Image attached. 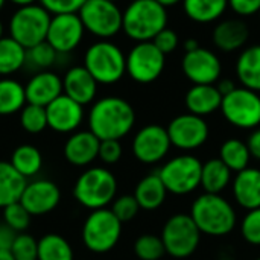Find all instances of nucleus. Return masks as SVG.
Returning <instances> with one entry per match:
<instances>
[{
    "instance_id": "f257e3e1",
    "label": "nucleus",
    "mask_w": 260,
    "mask_h": 260,
    "mask_svg": "<svg viewBox=\"0 0 260 260\" xmlns=\"http://www.w3.org/2000/svg\"><path fill=\"white\" fill-rule=\"evenodd\" d=\"M134 123L133 105L119 96L96 101L88 113V129L99 140H120L131 133Z\"/></svg>"
},
{
    "instance_id": "f03ea898",
    "label": "nucleus",
    "mask_w": 260,
    "mask_h": 260,
    "mask_svg": "<svg viewBox=\"0 0 260 260\" xmlns=\"http://www.w3.org/2000/svg\"><path fill=\"white\" fill-rule=\"evenodd\" d=\"M190 218L200 229L201 235L207 236H227L236 227V210L221 195L203 193L200 195L190 209Z\"/></svg>"
},
{
    "instance_id": "7ed1b4c3",
    "label": "nucleus",
    "mask_w": 260,
    "mask_h": 260,
    "mask_svg": "<svg viewBox=\"0 0 260 260\" xmlns=\"http://www.w3.org/2000/svg\"><path fill=\"white\" fill-rule=\"evenodd\" d=\"M168 11L157 0H131L123 11L122 30L136 43L152 41L168 27Z\"/></svg>"
},
{
    "instance_id": "20e7f679",
    "label": "nucleus",
    "mask_w": 260,
    "mask_h": 260,
    "mask_svg": "<svg viewBox=\"0 0 260 260\" xmlns=\"http://www.w3.org/2000/svg\"><path fill=\"white\" fill-rule=\"evenodd\" d=\"M84 67L98 84L111 85L126 73V55L110 40H99L88 46L84 53Z\"/></svg>"
},
{
    "instance_id": "39448f33",
    "label": "nucleus",
    "mask_w": 260,
    "mask_h": 260,
    "mask_svg": "<svg viewBox=\"0 0 260 260\" xmlns=\"http://www.w3.org/2000/svg\"><path fill=\"white\" fill-rule=\"evenodd\" d=\"M117 193V180L107 168H88L84 171L73 187L75 200L90 210L107 209Z\"/></svg>"
},
{
    "instance_id": "423d86ee",
    "label": "nucleus",
    "mask_w": 260,
    "mask_h": 260,
    "mask_svg": "<svg viewBox=\"0 0 260 260\" xmlns=\"http://www.w3.org/2000/svg\"><path fill=\"white\" fill-rule=\"evenodd\" d=\"M52 14L38 3L18 6L9 18V37L26 50L46 41Z\"/></svg>"
},
{
    "instance_id": "0eeeda50",
    "label": "nucleus",
    "mask_w": 260,
    "mask_h": 260,
    "mask_svg": "<svg viewBox=\"0 0 260 260\" xmlns=\"http://www.w3.org/2000/svg\"><path fill=\"white\" fill-rule=\"evenodd\" d=\"M122 235V222L111 209L91 210L82 225V242L85 248L96 254L111 251Z\"/></svg>"
},
{
    "instance_id": "6e6552de",
    "label": "nucleus",
    "mask_w": 260,
    "mask_h": 260,
    "mask_svg": "<svg viewBox=\"0 0 260 260\" xmlns=\"http://www.w3.org/2000/svg\"><path fill=\"white\" fill-rule=\"evenodd\" d=\"M203 163L200 158L190 154H183L166 161L158 175L168 190L172 195H189L201 186Z\"/></svg>"
},
{
    "instance_id": "1a4fd4ad",
    "label": "nucleus",
    "mask_w": 260,
    "mask_h": 260,
    "mask_svg": "<svg viewBox=\"0 0 260 260\" xmlns=\"http://www.w3.org/2000/svg\"><path fill=\"white\" fill-rule=\"evenodd\" d=\"M78 14L85 30L99 40H110L122 30L123 11L116 2L87 0Z\"/></svg>"
},
{
    "instance_id": "9d476101",
    "label": "nucleus",
    "mask_w": 260,
    "mask_h": 260,
    "mask_svg": "<svg viewBox=\"0 0 260 260\" xmlns=\"http://www.w3.org/2000/svg\"><path fill=\"white\" fill-rule=\"evenodd\" d=\"M161 241L166 248V254L175 259H186L192 256L201 242V232L186 213H177L171 216L163 230Z\"/></svg>"
},
{
    "instance_id": "9b49d317",
    "label": "nucleus",
    "mask_w": 260,
    "mask_h": 260,
    "mask_svg": "<svg viewBox=\"0 0 260 260\" xmlns=\"http://www.w3.org/2000/svg\"><path fill=\"white\" fill-rule=\"evenodd\" d=\"M221 113L224 119L239 129L260 126V94L245 87H236L222 98Z\"/></svg>"
},
{
    "instance_id": "f8f14e48",
    "label": "nucleus",
    "mask_w": 260,
    "mask_h": 260,
    "mask_svg": "<svg viewBox=\"0 0 260 260\" xmlns=\"http://www.w3.org/2000/svg\"><path fill=\"white\" fill-rule=\"evenodd\" d=\"M166 55L152 41L136 43L126 55V73L139 84H151L165 72Z\"/></svg>"
},
{
    "instance_id": "ddd939ff",
    "label": "nucleus",
    "mask_w": 260,
    "mask_h": 260,
    "mask_svg": "<svg viewBox=\"0 0 260 260\" xmlns=\"http://www.w3.org/2000/svg\"><path fill=\"white\" fill-rule=\"evenodd\" d=\"M166 129L172 146L183 151H193L201 148L207 142L210 134L209 125L204 117L195 116L192 113L174 117Z\"/></svg>"
},
{
    "instance_id": "4468645a",
    "label": "nucleus",
    "mask_w": 260,
    "mask_h": 260,
    "mask_svg": "<svg viewBox=\"0 0 260 260\" xmlns=\"http://www.w3.org/2000/svg\"><path fill=\"white\" fill-rule=\"evenodd\" d=\"M172 143L168 129L161 125L152 123L140 128L133 139V154L143 165H154L161 161L171 149Z\"/></svg>"
},
{
    "instance_id": "2eb2a0df",
    "label": "nucleus",
    "mask_w": 260,
    "mask_h": 260,
    "mask_svg": "<svg viewBox=\"0 0 260 260\" xmlns=\"http://www.w3.org/2000/svg\"><path fill=\"white\" fill-rule=\"evenodd\" d=\"M85 27L78 12L55 14L50 18L46 41L59 53L73 52L84 38Z\"/></svg>"
},
{
    "instance_id": "dca6fc26",
    "label": "nucleus",
    "mask_w": 260,
    "mask_h": 260,
    "mask_svg": "<svg viewBox=\"0 0 260 260\" xmlns=\"http://www.w3.org/2000/svg\"><path fill=\"white\" fill-rule=\"evenodd\" d=\"M181 70L193 85L216 84L221 79L222 62L213 50L201 46L197 50L184 52Z\"/></svg>"
},
{
    "instance_id": "f3484780",
    "label": "nucleus",
    "mask_w": 260,
    "mask_h": 260,
    "mask_svg": "<svg viewBox=\"0 0 260 260\" xmlns=\"http://www.w3.org/2000/svg\"><path fill=\"white\" fill-rule=\"evenodd\" d=\"M61 201L59 187L50 180H35L26 183L20 203L30 216H43L56 209Z\"/></svg>"
},
{
    "instance_id": "a211bd4d",
    "label": "nucleus",
    "mask_w": 260,
    "mask_h": 260,
    "mask_svg": "<svg viewBox=\"0 0 260 260\" xmlns=\"http://www.w3.org/2000/svg\"><path fill=\"white\" fill-rule=\"evenodd\" d=\"M46 113L47 126L62 134L75 133L84 120V107L64 93L46 107Z\"/></svg>"
},
{
    "instance_id": "6ab92c4d",
    "label": "nucleus",
    "mask_w": 260,
    "mask_h": 260,
    "mask_svg": "<svg viewBox=\"0 0 260 260\" xmlns=\"http://www.w3.org/2000/svg\"><path fill=\"white\" fill-rule=\"evenodd\" d=\"M26 102L32 105L47 107L62 94V78L49 70L35 73L24 85Z\"/></svg>"
},
{
    "instance_id": "aec40b11",
    "label": "nucleus",
    "mask_w": 260,
    "mask_h": 260,
    "mask_svg": "<svg viewBox=\"0 0 260 260\" xmlns=\"http://www.w3.org/2000/svg\"><path fill=\"white\" fill-rule=\"evenodd\" d=\"M101 140L90 131H75L64 145L66 160L78 168L91 165L99 157Z\"/></svg>"
},
{
    "instance_id": "412c9836",
    "label": "nucleus",
    "mask_w": 260,
    "mask_h": 260,
    "mask_svg": "<svg viewBox=\"0 0 260 260\" xmlns=\"http://www.w3.org/2000/svg\"><path fill=\"white\" fill-rule=\"evenodd\" d=\"M250 38V27L242 18L221 20L212 34L213 44L225 53L245 49Z\"/></svg>"
},
{
    "instance_id": "4be33fe9",
    "label": "nucleus",
    "mask_w": 260,
    "mask_h": 260,
    "mask_svg": "<svg viewBox=\"0 0 260 260\" xmlns=\"http://www.w3.org/2000/svg\"><path fill=\"white\" fill-rule=\"evenodd\" d=\"M62 93L84 107L94 101L98 82L84 66H75L70 67L62 78Z\"/></svg>"
},
{
    "instance_id": "5701e85b",
    "label": "nucleus",
    "mask_w": 260,
    "mask_h": 260,
    "mask_svg": "<svg viewBox=\"0 0 260 260\" xmlns=\"http://www.w3.org/2000/svg\"><path fill=\"white\" fill-rule=\"evenodd\" d=\"M233 197L236 203L248 210L260 207V169L248 166L236 174L233 180Z\"/></svg>"
},
{
    "instance_id": "b1692460",
    "label": "nucleus",
    "mask_w": 260,
    "mask_h": 260,
    "mask_svg": "<svg viewBox=\"0 0 260 260\" xmlns=\"http://www.w3.org/2000/svg\"><path fill=\"white\" fill-rule=\"evenodd\" d=\"M184 104L189 113L200 117H206L221 110L222 94L219 93L215 84L192 85L186 93Z\"/></svg>"
},
{
    "instance_id": "393cba45",
    "label": "nucleus",
    "mask_w": 260,
    "mask_h": 260,
    "mask_svg": "<svg viewBox=\"0 0 260 260\" xmlns=\"http://www.w3.org/2000/svg\"><path fill=\"white\" fill-rule=\"evenodd\" d=\"M236 76L242 87L260 93V44L242 49L236 59Z\"/></svg>"
},
{
    "instance_id": "a878e982",
    "label": "nucleus",
    "mask_w": 260,
    "mask_h": 260,
    "mask_svg": "<svg viewBox=\"0 0 260 260\" xmlns=\"http://www.w3.org/2000/svg\"><path fill=\"white\" fill-rule=\"evenodd\" d=\"M134 197L140 206V209L143 210H157L158 207L163 206V203L166 201L168 197V190L158 175V172L155 174H149L145 178H142L134 190Z\"/></svg>"
},
{
    "instance_id": "bb28decb",
    "label": "nucleus",
    "mask_w": 260,
    "mask_h": 260,
    "mask_svg": "<svg viewBox=\"0 0 260 260\" xmlns=\"http://www.w3.org/2000/svg\"><path fill=\"white\" fill-rule=\"evenodd\" d=\"M230 183H232V171L219 157L210 158L206 163H203L201 187L204 189L206 193L221 195V192H224Z\"/></svg>"
},
{
    "instance_id": "cd10ccee",
    "label": "nucleus",
    "mask_w": 260,
    "mask_h": 260,
    "mask_svg": "<svg viewBox=\"0 0 260 260\" xmlns=\"http://www.w3.org/2000/svg\"><path fill=\"white\" fill-rule=\"evenodd\" d=\"M229 8V0H183V11L195 23L207 24L219 20Z\"/></svg>"
},
{
    "instance_id": "c85d7f7f",
    "label": "nucleus",
    "mask_w": 260,
    "mask_h": 260,
    "mask_svg": "<svg viewBox=\"0 0 260 260\" xmlns=\"http://www.w3.org/2000/svg\"><path fill=\"white\" fill-rule=\"evenodd\" d=\"M26 183V178L21 177L9 161H0V209L20 201Z\"/></svg>"
},
{
    "instance_id": "c756f323",
    "label": "nucleus",
    "mask_w": 260,
    "mask_h": 260,
    "mask_svg": "<svg viewBox=\"0 0 260 260\" xmlns=\"http://www.w3.org/2000/svg\"><path fill=\"white\" fill-rule=\"evenodd\" d=\"M27 59L26 49L11 37L0 40V76L9 78L17 73Z\"/></svg>"
},
{
    "instance_id": "7c9ffc66",
    "label": "nucleus",
    "mask_w": 260,
    "mask_h": 260,
    "mask_svg": "<svg viewBox=\"0 0 260 260\" xmlns=\"http://www.w3.org/2000/svg\"><path fill=\"white\" fill-rule=\"evenodd\" d=\"M26 104L27 102H26L24 87L12 78H2L0 79V116H11L20 113Z\"/></svg>"
},
{
    "instance_id": "2f4dec72",
    "label": "nucleus",
    "mask_w": 260,
    "mask_h": 260,
    "mask_svg": "<svg viewBox=\"0 0 260 260\" xmlns=\"http://www.w3.org/2000/svg\"><path fill=\"white\" fill-rule=\"evenodd\" d=\"M11 166L26 180L37 175L43 166V155L37 146L20 145L11 155Z\"/></svg>"
},
{
    "instance_id": "473e14b6",
    "label": "nucleus",
    "mask_w": 260,
    "mask_h": 260,
    "mask_svg": "<svg viewBox=\"0 0 260 260\" xmlns=\"http://www.w3.org/2000/svg\"><path fill=\"white\" fill-rule=\"evenodd\" d=\"M219 158L230 168L232 172H241L250 166L251 154L247 142L239 139H229L219 148Z\"/></svg>"
},
{
    "instance_id": "72a5a7b5",
    "label": "nucleus",
    "mask_w": 260,
    "mask_h": 260,
    "mask_svg": "<svg viewBox=\"0 0 260 260\" xmlns=\"http://www.w3.org/2000/svg\"><path fill=\"white\" fill-rule=\"evenodd\" d=\"M37 260H73V248L61 235L49 233L38 241Z\"/></svg>"
},
{
    "instance_id": "f704fd0d",
    "label": "nucleus",
    "mask_w": 260,
    "mask_h": 260,
    "mask_svg": "<svg viewBox=\"0 0 260 260\" xmlns=\"http://www.w3.org/2000/svg\"><path fill=\"white\" fill-rule=\"evenodd\" d=\"M20 125L29 134H38L47 128L46 107L26 104L20 111Z\"/></svg>"
},
{
    "instance_id": "c9c22d12",
    "label": "nucleus",
    "mask_w": 260,
    "mask_h": 260,
    "mask_svg": "<svg viewBox=\"0 0 260 260\" xmlns=\"http://www.w3.org/2000/svg\"><path fill=\"white\" fill-rule=\"evenodd\" d=\"M134 253L140 260H160L166 254V248L161 236L146 233L136 239Z\"/></svg>"
},
{
    "instance_id": "e433bc0d",
    "label": "nucleus",
    "mask_w": 260,
    "mask_h": 260,
    "mask_svg": "<svg viewBox=\"0 0 260 260\" xmlns=\"http://www.w3.org/2000/svg\"><path fill=\"white\" fill-rule=\"evenodd\" d=\"M26 53H27L26 62H29L32 67H37L40 70H47L50 66H53L58 56V52L47 41H43L27 49Z\"/></svg>"
},
{
    "instance_id": "4c0bfd02",
    "label": "nucleus",
    "mask_w": 260,
    "mask_h": 260,
    "mask_svg": "<svg viewBox=\"0 0 260 260\" xmlns=\"http://www.w3.org/2000/svg\"><path fill=\"white\" fill-rule=\"evenodd\" d=\"M30 213L24 209V206L17 201L3 209V222L12 229L15 233H24V230L30 224Z\"/></svg>"
},
{
    "instance_id": "58836bf2",
    "label": "nucleus",
    "mask_w": 260,
    "mask_h": 260,
    "mask_svg": "<svg viewBox=\"0 0 260 260\" xmlns=\"http://www.w3.org/2000/svg\"><path fill=\"white\" fill-rule=\"evenodd\" d=\"M11 253L15 260H37L38 259V241L27 233H17Z\"/></svg>"
},
{
    "instance_id": "ea45409f",
    "label": "nucleus",
    "mask_w": 260,
    "mask_h": 260,
    "mask_svg": "<svg viewBox=\"0 0 260 260\" xmlns=\"http://www.w3.org/2000/svg\"><path fill=\"white\" fill-rule=\"evenodd\" d=\"M140 210V206L136 200L134 195H122L114 198L113 206H111V212L116 215V218L123 224L128 222L131 219H134L137 216Z\"/></svg>"
},
{
    "instance_id": "a19ab883",
    "label": "nucleus",
    "mask_w": 260,
    "mask_h": 260,
    "mask_svg": "<svg viewBox=\"0 0 260 260\" xmlns=\"http://www.w3.org/2000/svg\"><path fill=\"white\" fill-rule=\"evenodd\" d=\"M241 236L251 245H260V207L248 210L241 222Z\"/></svg>"
},
{
    "instance_id": "79ce46f5",
    "label": "nucleus",
    "mask_w": 260,
    "mask_h": 260,
    "mask_svg": "<svg viewBox=\"0 0 260 260\" xmlns=\"http://www.w3.org/2000/svg\"><path fill=\"white\" fill-rule=\"evenodd\" d=\"M87 0H40V5L46 8L52 15L66 12H79Z\"/></svg>"
},
{
    "instance_id": "37998d69",
    "label": "nucleus",
    "mask_w": 260,
    "mask_h": 260,
    "mask_svg": "<svg viewBox=\"0 0 260 260\" xmlns=\"http://www.w3.org/2000/svg\"><path fill=\"white\" fill-rule=\"evenodd\" d=\"M152 43L155 44V47H157L161 53L169 55V53H172V52L178 47L180 40H178V34H177L174 29L165 27L161 32H158V34L155 35V38L152 40Z\"/></svg>"
},
{
    "instance_id": "c03bdc74",
    "label": "nucleus",
    "mask_w": 260,
    "mask_h": 260,
    "mask_svg": "<svg viewBox=\"0 0 260 260\" xmlns=\"http://www.w3.org/2000/svg\"><path fill=\"white\" fill-rule=\"evenodd\" d=\"M122 157L120 140H101L99 157L105 165H116Z\"/></svg>"
},
{
    "instance_id": "a18cd8bd",
    "label": "nucleus",
    "mask_w": 260,
    "mask_h": 260,
    "mask_svg": "<svg viewBox=\"0 0 260 260\" xmlns=\"http://www.w3.org/2000/svg\"><path fill=\"white\" fill-rule=\"evenodd\" d=\"M229 8L239 17H251L260 12V0H229Z\"/></svg>"
},
{
    "instance_id": "49530a36",
    "label": "nucleus",
    "mask_w": 260,
    "mask_h": 260,
    "mask_svg": "<svg viewBox=\"0 0 260 260\" xmlns=\"http://www.w3.org/2000/svg\"><path fill=\"white\" fill-rule=\"evenodd\" d=\"M15 236H17V233L12 229H9L6 224H2L0 225V251L11 250Z\"/></svg>"
},
{
    "instance_id": "de8ad7c7",
    "label": "nucleus",
    "mask_w": 260,
    "mask_h": 260,
    "mask_svg": "<svg viewBox=\"0 0 260 260\" xmlns=\"http://www.w3.org/2000/svg\"><path fill=\"white\" fill-rule=\"evenodd\" d=\"M247 146H248L251 157L260 161V128H256L251 131V134L248 136V140H247Z\"/></svg>"
},
{
    "instance_id": "09e8293b",
    "label": "nucleus",
    "mask_w": 260,
    "mask_h": 260,
    "mask_svg": "<svg viewBox=\"0 0 260 260\" xmlns=\"http://www.w3.org/2000/svg\"><path fill=\"white\" fill-rule=\"evenodd\" d=\"M216 87H218L219 93H221V94H222V98H224V96H227L229 93H232L238 85L235 84V81L224 78V79H219V81L216 82Z\"/></svg>"
},
{
    "instance_id": "8fccbe9b",
    "label": "nucleus",
    "mask_w": 260,
    "mask_h": 260,
    "mask_svg": "<svg viewBox=\"0 0 260 260\" xmlns=\"http://www.w3.org/2000/svg\"><path fill=\"white\" fill-rule=\"evenodd\" d=\"M183 47H184V52H192V50H197L198 47H201V44L197 38H187L183 43Z\"/></svg>"
},
{
    "instance_id": "3c124183",
    "label": "nucleus",
    "mask_w": 260,
    "mask_h": 260,
    "mask_svg": "<svg viewBox=\"0 0 260 260\" xmlns=\"http://www.w3.org/2000/svg\"><path fill=\"white\" fill-rule=\"evenodd\" d=\"M160 5H163L165 8H169V6H175L178 3H183V0H157Z\"/></svg>"
},
{
    "instance_id": "603ef678",
    "label": "nucleus",
    "mask_w": 260,
    "mask_h": 260,
    "mask_svg": "<svg viewBox=\"0 0 260 260\" xmlns=\"http://www.w3.org/2000/svg\"><path fill=\"white\" fill-rule=\"evenodd\" d=\"M0 260H15V257L12 256L11 250H3L0 251Z\"/></svg>"
},
{
    "instance_id": "864d4df0",
    "label": "nucleus",
    "mask_w": 260,
    "mask_h": 260,
    "mask_svg": "<svg viewBox=\"0 0 260 260\" xmlns=\"http://www.w3.org/2000/svg\"><path fill=\"white\" fill-rule=\"evenodd\" d=\"M11 3L17 5V6H26V5H32L35 3V0H9Z\"/></svg>"
},
{
    "instance_id": "5fc2aeb1",
    "label": "nucleus",
    "mask_w": 260,
    "mask_h": 260,
    "mask_svg": "<svg viewBox=\"0 0 260 260\" xmlns=\"http://www.w3.org/2000/svg\"><path fill=\"white\" fill-rule=\"evenodd\" d=\"M3 30H5V29H3V23H2V20H0V40L3 38Z\"/></svg>"
},
{
    "instance_id": "6e6d98bb",
    "label": "nucleus",
    "mask_w": 260,
    "mask_h": 260,
    "mask_svg": "<svg viewBox=\"0 0 260 260\" xmlns=\"http://www.w3.org/2000/svg\"><path fill=\"white\" fill-rule=\"evenodd\" d=\"M5 2H6V0H0V9L3 8V5H5Z\"/></svg>"
},
{
    "instance_id": "4d7b16f0",
    "label": "nucleus",
    "mask_w": 260,
    "mask_h": 260,
    "mask_svg": "<svg viewBox=\"0 0 260 260\" xmlns=\"http://www.w3.org/2000/svg\"><path fill=\"white\" fill-rule=\"evenodd\" d=\"M110 2H117V0H110Z\"/></svg>"
},
{
    "instance_id": "13d9d810",
    "label": "nucleus",
    "mask_w": 260,
    "mask_h": 260,
    "mask_svg": "<svg viewBox=\"0 0 260 260\" xmlns=\"http://www.w3.org/2000/svg\"><path fill=\"white\" fill-rule=\"evenodd\" d=\"M256 260H260V257H257V259H256Z\"/></svg>"
},
{
    "instance_id": "bf43d9fd",
    "label": "nucleus",
    "mask_w": 260,
    "mask_h": 260,
    "mask_svg": "<svg viewBox=\"0 0 260 260\" xmlns=\"http://www.w3.org/2000/svg\"><path fill=\"white\" fill-rule=\"evenodd\" d=\"M259 17H260V12H259Z\"/></svg>"
}]
</instances>
